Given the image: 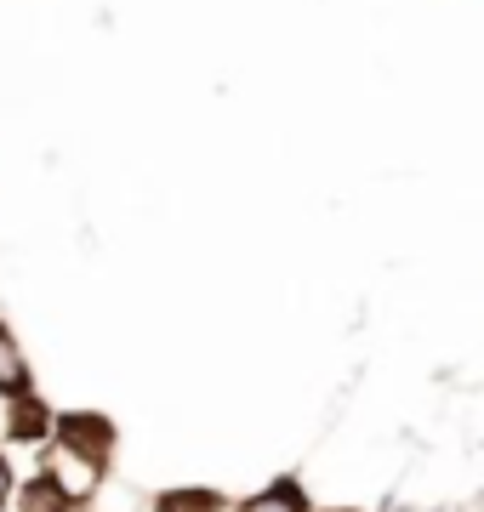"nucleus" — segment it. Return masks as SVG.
<instances>
[{"label":"nucleus","mask_w":484,"mask_h":512,"mask_svg":"<svg viewBox=\"0 0 484 512\" xmlns=\"http://www.w3.org/2000/svg\"><path fill=\"white\" fill-rule=\"evenodd\" d=\"M46 478H52V484L69 495V501H86V495L97 490V478H103V461L86 456V450H75V444H57Z\"/></svg>","instance_id":"obj_1"},{"label":"nucleus","mask_w":484,"mask_h":512,"mask_svg":"<svg viewBox=\"0 0 484 512\" xmlns=\"http://www.w3.org/2000/svg\"><path fill=\"white\" fill-rule=\"evenodd\" d=\"M57 444H75V450H86V456H109V444H114V427L103 416H92V410H75V416H63L57 421Z\"/></svg>","instance_id":"obj_2"},{"label":"nucleus","mask_w":484,"mask_h":512,"mask_svg":"<svg viewBox=\"0 0 484 512\" xmlns=\"http://www.w3.org/2000/svg\"><path fill=\"white\" fill-rule=\"evenodd\" d=\"M0 393H12V399H23L29 393V359H23L18 336L0 325Z\"/></svg>","instance_id":"obj_3"},{"label":"nucleus","mask_w":484,"mask_h":512,"mask_svg":"<svg viewBox=\"0 0 484 512\" xmlns=\"http://www.w3.org/2000/svg\"><path fill=\"white\" fill-rule=\"evenodd\" d=\"M245 512H308V501H302L297 478H280V484H268L262 495H251V501H245Z\"/></svg>","instance_id":"obj_4"},{"label":"nucleus","mask_w":484,"mask_h":512,"mask_svg":"<svg viewBox=\"0 0 484 512\" xmlns=\"http://www.w3.org/2000/svg\"><path fill=\"white\" fill-rule=\"evenodd\" d=\"M6 439H18V444H35L46 439V410H40L29 393H23L18 404H12V421H6Z\"/></svg>","instance_id":"obj_5"},{"label":"nucleus","mask_w":484,"mask_h":512,"mask_svg":"<svg viewBox=\"0 0 484 512\" xmlns=\"http://www.w3.org/2000/svg\"><path fill=\"white\" fill-rule=\"evenodd\" d=\"M18 512H69V495L57 490L52 478H35V484H23Z\"/></svg>","instance_id":"obj_6"},{"label":"nucleus","mask_w":484,"mask_h":512,"mask_svg":"<svg viewBox=\"0 0 484 512\" xmlns=\"http://www.w3.org/2000/svg\"><path fill=\"white\" fill-rule=\"evenodd\" d=\"M217 507H223L217 490H171V495H160V512H217Z\"/></svg>","instance_id":"obj_7"},{"label":"nucleus","mask_w":484,"mask_h":512,"mask_svg":"<svg viewBox=\"0 0 484 512\" xmlns=\"http://www.w3.org/2000/svg\"><path fill=\"white\" fill-rule=\"evenodd\" d=\"M12 495V473H6V461H0V501Z\"/></svg>","instance_id":"obj_8"}]
</instances>
